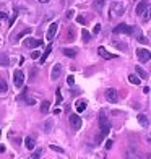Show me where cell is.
I'll list each match as a JSON object with an SVG mask.
<instances>
[{
	"label": "cell",
	"mask_w": 151,
	"mask_h": 159,
	"mask_svg": "<svg viewBox=\"0 0 151 159\" xmlns=\"http://www.w3.org/2000/svg\"><path fill=\"white\" fill-rule=\"evenodd\" d=\"M146 143H148V144H151V133H148V135H146Z\"/></svg>",
	"instance_id": "obj_43"
},
{
	"label": "cell",
	"mask_w": 151,
	"mask_h": 159,
	"mask_svg": "<svg viewBox=\"0 0 151 159\" xmlns=\"http://www.w3.org/2000/svg\"><path fill=\"white\" fill-rule=\"evenodd\" d=\"M49 111H50V102H49V101H44V102L41 104V112L42 114H47Z\"/></svg>",
	"instance_id": "obj_22"
},
{
	"label": "cell",
	"mask_w": 151,
	"mask_h": 159,
	"mask_svg": "<svg viewBox=\"0 0 151 159\" xmlns=\"http://www.w3.org/2000/svg\"><path fill=\"white\" fill-rule=\"evenodd\" d=\"M57 28H59V25H57V23H52V25L49 26L47 34H46V38H47V41H49V42L55 38V34H57Z\"/></svg>",
	"instance_id": "obj_11"
},
{
	"label": "cell",
	"mask_w": 151,
	"mask_h": 159,
	"mask_svg": "<svg viewBox=\"0 0 151 159\" xmlns=\"http://www.w3.org/2000/svg\"><path fill=\"white\" fill-rule=\"evenodd\" d=\"M0 65H2V67H8V65H10L8 57H7V55H0Z\"/></svg>",
	"instance_id": "obj_26"
},
{
	"label": "cell",
	"mask_w": 151,
	"mask_h": 159,
	"mask_svg": "<svg viewBox=\"0 0 151 159\" xmlns=\"http://www.w3.org/2000/svg\"><path fill=\"white\" fill-rule=\"evenodd\" d=\"M13 83H15L16 88H21L25 83V73L21 70H15V73H13Z\"/></svg>",
	"instance_id": "obj_5"
},
{
	"label": "cell",
	"mask_w": 151,
	"mask_h": 159,
	"mask_svg": "<svg viewBox=\"0 0 151 159\" xmlns=\"http://www.w3.org/2000/svg\"><path fill=\"white\" fill-rule=\"evenodd\" d=\"M73 13H75L73 10H68V11H67V20H70V18H73Z\"/></svg>",
	"instance_id": "obj_37"
},
{
	"label": "cell",
	"mask_w": 151,
	"mask_h": 159,
	"mask_svg": "<svg viewBox=\"0 0 151 159\" xmlns=\"http://www.w3.org/2000/svg\"><path fill=\"white\" fill-rule=\"evenodd\" d=\"M124 5H122L120 2H112L111 5V16H120V15H124Z\"/></svg>",
	"instance_id": "obj_3"
},
{
	"label": "cell",
	"mask_w": 151,
	"mask_h": 159,
	"mask_svg": "<svg viewBox=\"0 0 151 159\" xmlns=\"http://www.w3.org/2000/svg\"><path fill=\"white\" fill-rule=\"evenodd\" d=\"M26 102H28V106H34V104H36V101H34V99H28Z\"/></svg>",
	"instance_id": "obj_42"
},
{
	"label": "cell",
	"mask_w": 151,
	"mask_h": 159,
	"mask_svg": "<svg viewBox=\"0 0 151 159\" xmlns=\"http://www.w3.org/2000/svg\"><path fill=\"white\" fill-rule=\"evenodd\" d=\"M52 52V44H49L47 47H46V50H44V54H42V57H41V63H44L46 62V59L49 57V54Z\"/></svg>",
	"instance_id": "obj_20"
},
{
	"label": "cell",
	"mask_w": 151,
	"mask_h": 159,
	"mask_svg": "<svg viewBox=\"0 0 151 159\" xmlns=\"http://www.w3.org/2000/svg\"><path fill=\"white\" fill-rule=\"evenodd\" d=\"M67 83H68L70 86H73V84H75V76H73V75L67 76Z\"/></svg>",
	"instance_id": "obj_34"
},
{
	"label": "cell",
	"mask_w": 151,
	"mask_h": 159,
	"mask_svg": "<svg viewBox=\"0 0 151 159\" xmlns=\"http://www.w3.org/2000/svg\"><path fill=\"white\" fill-rule=\"evenodd\" d=\"M114 46H116L117 49H120V50H127L128 49L127 44H124V42H117V41H114Z\"/></svg>",
	"instance_id": "obj_30"
},
{
	"label": "cell",
	"mask_w": 151,
	"mask_h": 159,
	"mask_svg": "<svg viewBox=\"0 0 151 159\" xmlns=\"http://www.w3.org/2000/svg\"><path fill=\"white\" fill-rule=\"evenodd\" d=\"M39 55H41V54L38 52V50H36V52H33V54H31V57H33V59H34V60H36V59H38V57H39Z\"/></svg>",
	"instance_id": "obj_40"
},
{
	"label": "cell",
	"mask_w": 151,
	"mask_h": 159,
	"mask_svg": "<svg viewBox=\"0 0 151 159\" xmlns=\"http://www.w3.org/2000/svg\"><path fill=\"white\" fill-rule=\"evenodd\" d=\"M128 81H130L132 84H140L141 83V78L136 76V75H128Z\"/></svg>",
	"instance_id": "obj_21"
},
{
	"label": "cell",
	"mask_w": 151,
	"mask_h": 159,
	"mask_svg": "<svg viewBox=\"0 0 151 159\" xmlns=\"http://www.w3.org/2000/svg\"><path fill=\"white\" fill-rule=\"evenodd\" d=\"M106 2H107V0H94V8H96V10H101Z\"/></svg>",
	"instance_id": "obj_31"
},
{
	"label": "cell",
	"mask_w": 151,
	"mask_h": 159,
	"mask_svg": "<svg viewBox=\"0 0 151 159\" xmlns=\"http://www.w3.org/2000/svg\"><path fill=\"white\" fill-rule=\"evenodd\" d=\"M148 5H149V3L146 2V0H141V2H140L138 5H136V10H135V13H136L138 16H141V13L145 11V8H146Z\"/></svg>",
	"instance_id": "obj_14"
},
{
	"label": "cell",
	"mask_w": 151,
	"mask_h": 159,
	"mask_svg": "<svg viewBox=\"0 0 151 159\" xmlns=\"http://www.w3.org/2000/svg\"><path fill=\"white\" fill-rule=\"evenodd\" d=\"M141 21H145V23H146V21H149V18H151V5H148L146 7V8H145V11H143L141 13Z\"/></svg>",
	"instance_id": "obj_16"
},
{
	"label": "cell",
	"mask_w": 151,
	"mask_h": 159,
	"mask_svg": "<svg viewBox=\"0 0 151 159\" xmlns=\"http://www.w3.org/2000/svg\"><path fill=\"white\" fill-rule=\"evenodd\" d=\"M111 148H112V141L107 140V141H106V149H111Z\"/></svg>",
	"instance_id": "obj_39"
},
{
	"label": "cell",
	"mask_w": 151,
	"mask_h": 159,
	"mask_svg": "<svg viewBox=\"0 0 151 159\" xmlns=\"http://www.w3.org/2000/svg\"><path fill=\"white\" fill-rule=\"evenodd\" d=\"M50 149L55 151V153H59V154H63V148L60 146H55V144H50Z\"/></svg>",
	"instance_id": "obj_32"
},
{
	"label": "cell",
	"mask_w": 151,
	"mask_h": 159,
	"mask_svg": "<svg viewBox=\"0 0 151 159\" xmlns=\"http://www.w3.org/2000/svg\"><path fill=\"white\" fill-rule=\"evenodd\" d=\"M52 125H54V124H52V120H47V122H46V125H44L46 132H50V128H52Z\"/></svg>",
	"instance_id": "obj_35"
},
{
	"label": "cell",
	"mask_w": 151,
	"mask_h": 159,
	"mask_svg": "<svg viewBox=\"0 0 151 159\" xmlns=\"http://www.w3.org/2000/svg\"><path fill=\"white\" fill-rule=\"evenodd\" d=\"M36 76H38V68H36V67H33V68L30 70V78H28V80H30V81L33 83L34 80H36Z\"/></svg>",
	"instance_id": "obj_24"
},
{
	"label": "cell",
	"mask_w": 151,
	"mask_h": 159,
	"mask_svg": "<svg viewBox=\"0 0 151 159\" xmlns=\"http://www.w3.org/2000/svg\"><path fill=\"white\" fill-rule=\"evenodd\" d=\"M31 31H33V30H31V28H26V30H23V31H21V33H20L18 36H16V42H18V41H20L21 38H23V36H25V34H31Z\"/></svg>",
	"instance_id": "obj_28"
},
{
	"label": "cell",
	"mask_w": 151,
	"mask_h": 159,
	"mask_svg": "<svg viewBox=\"0 0 151 159\" xmlns=\"http://www.w3.org/2000/svg\"><path fill=\"white\" fill-rule=\"evenodd\" d=\"M39 3H47V2H50V0H38Z\"/></svg>",
	"instance_id": "obj_46"
},
{
	"label": "cell",
	"mask_w": 151,
	"mask_h": 159,
	"mask_svg": "<svg viewBox=\"0 0 151 159\" xmlns=\"http://www.w3.org/2000/svg\"><path fill=\"white\" fill-rule=\"evenodd\" d=\"M124 157L125 159H141V153L135 148H128V149H125Z\"/></svg>",
	"instance_id": "obj_6"
},
{
	"label": "cell",
	"mask_w": 151,
	"mask_h": 159,
	"mask_svg": "<svg viewBox=\"0 0 151 159\" xmlns=\"http://www.w3.org/2000/svg\"><path fill=\"white\" fill-rule=\"evenodd\" d=\"M5 151V146H0V153H3Z\"/></svg>",
	"instance_id": "obj_47"
},
{
	"label": "cell",
	"mask_w": 151,
	"mask_h": 159,
	"mask_svg": "<svg viewBox=\"0 0 151 159\" xmlns=\"http://www.w3.org/2000/svg\"><path fill=\"white\" fill-rule=\"evenodd\" d=\"M42 154H44V149H42V148H38V149H36L34 153H33L30 157H28V159H41V156H42Z\"/></svg>",
	"instance_id": "obj_19"
},
{
	"label": "cell",
	"mask_w": 151,
	"mask_h": 159,
	"mask_svg": "<svg viewBox=\"0 0 151 159\" xmlns=\"http://www.w3.org/2000/svg\"><path fill=\"white\" fill-rule=\"evenodd\" d=\"M138 42H141V44H146L148 39L145 38V36H138Z\"/></svg>",
	"instance_id": "obj_36"
},
{
	"label": "cell",
	"mask_w": 151,
	"mask_h": 159,
	"mask_svg": "<svg viewBox=\"0 0 151 159\" xmlns=\"http://www.w3.org/2000/svg\"><path fill=\"white\" fill-rule=\"evenodd\" d=\"M68 119H70V125H71L73 130H80L81 128V117H78L76 114H71Z\"/></svg>",
	"instance_id": "obj_9"
},
{
	"label": "cell",
	"mask_w": 151,
	"mask_h": 159,
	"mask_svg": "<svg viewBox=\"0 0 151 159\" xmlns=\"http://www.w3.org/2000/svg\"><path fill=\"white\" fill-rule=\"evenodd\" d=\"M75 36H76V31H75V28H73V26H70L68 30H67V34H65V38H63V41H67V42H71V41H75Z\"/></svg>",
	"instance_id": "obj_12"
},
{
	"label": "cell",
	"mask_w": 151,
	"mask_h": 159,
	"mask_svg": "<svg viewBox=\"0 0 151 159\" xmlns=\"http://www.w3.org/2000/svg\"><path fill=\"white\" fill-rule=\"evenodd\" d=\"M62 52H63V55H67V57H70V59H73V57H76L78 50H76V49H68V47H65Z\"/></svg>",
	"instance_id": "obj_17"
},
{
	"label": "cell",
	"mask_w": 151,
	"mask_h": 159,
	"mask_svg": "<svg viewBox=\"0 0 151 159\" xmlns=\"http://www.w3.org/2000/svg\"><path fill=\"white\" fill-rule=\"evenodd\" d=\"M99 31H101V25H96V26H94V30H93V33H94V34H98Z\"/></svg>",
	"instance_id": "obj_38"
},
{
	"label": "cell",
	"mask_w": 151,
	"mask_h": 159,
	"mask_svg": "<svg viewBox=\"0 0 151 159\" xmlns=\"http://www.w3.org/2000/svg\"><path fill=\"white\" fill-rule=\"evenodd\" d=\"M99 128H101V135L103 136H106L107 133L111 132V122H109V119H107V115H106L104 111L99 114Z\"/></svg>",
	"instance_id": "obj_1"
},
{
	"label": "cell",
	"mask_w": 151,
	"mask_h": 159,
	"mask_svg": "<svg viewBox=\"0 0 151 159\" xmlns=\"http://www.w3.org/2000/svg\"><path fill=\"white\" fill-rule=\"evenodd\" d=\"M3 18H7V13L5 11H0V20H3Z\"/></svg>",
	"instance_id": "obj_44"
},
{
	"label": "cell",
	"mask_w": 151,
	"mask_h": 159,
	"mask_svg": "<svg viewBox=\"0 0 151 159\" xmlns=\"http://www.w3.org/2000/svg\"><path fill=\"white\" fill-rule=\"evenodd\" d=\"M86 104H88L86 101H78L76 102V112H83L86 109Z\"/></svg>",
	"instance_id": "obj_23"
},
{
	"label": "cell",
	"mask_w": 151,
	"mask_h": 159,
	"mask_svg": "<svg viewBox=\"0 0 151 159\" xmlns=\"http://www.w3.org/2000/svg\"><path fill=\"white\" fill-rule=\"evenodd\" d=\"M8 91V86H7V81L3 78H0V93H7Z\"/></svg>",
	"instance_id": "obj_27"
},
{
	"label": "cell",
	"mask_w": 151,
	"mask_h": 159,
	"mask_svg": "<svg viewBox=\"0 0 151 159\" xmlns=\"http://www.w3.org/2000/svg\"><path fill=\"white\" fill-rule=\"evenodd\" d=\"M25 144H26L28 149H34L36 141H34V138H31V136H26V138H25Z\"/></svg>",
	"instance_id": "obj_18"
},
{
	"label": "cell",
	"mask_w": 151,
	"mask_h": 159,
	"mask_svg": "<svg viewBox=\"0 0 151 159\" xmlns=\"http://www.w3.org/2000/svg\"><path fill=\"white\" fill-rule=\"evenodd\" d=\"M60 73H62V65L60 63H55L54 67H52V70H50V80H59V76H60Z\"/></svg>",
	"instance_id": "obj_10"
},
{
	"label": "cell",
	"mask_w": 151,
	"mask_h": 159,
	"mask_svg": "<svg viewBox=\"0 0 151 159\" xmlns=\"http://www.w3.org/2000/svg\"><path fill=\"white\" fill-rule=\"evenodd\" d=\"M135 70H136V73H138V76H140L141 80H143V78H148V75H146V71L143 70L141 67H138V65H136V68H135Z\"/></svg>",
	"instance_id": "obj_25"
},
{
	"label": "cell",
	"mask_w": 151,
	"mask_h": 159,
	"mask_svg": "<svg viewBox=\"0 0 151 159\" xmlns=\"http://www.w3.org/2000/svg\"><path fill=\"white\" fill-rule=\"evenodd\" d=\"M133 31H135V28L130 26V25H125V23H122V25L116 26V28L112 30L114 34H132Z\"/></svg>",
	"instance_id": "obj_2"
},
{
	"label": "cell",
	"mask_w": 151,
	"mask_h": 159,
	"mask_svg": "<svg viewBox=\"0 0 151 159\" xmlns=\"http://www.w3.org/2000/svg\"><path fill=\"white\" fill-rule=\"evenodd\" d=\"M143 93H145V94H148V93H149V88H148V86H146V88H143Z\"/></svg>",
	"instance_id": "obj_45"
},
{
	"label": "cell",
	"mask_w": 151,
	"mask_h": 159,
	"mask_svg": "<svg viewBox=\"0 0 151 159\" xmlns=\"http://www.w3.org/2000/svg\"><path fill=\"white\" fill-rule=\"evenodd\" d=\"M41 46H42L41 39H34V38L25 39V47H28V49H36V47H41Z\"/></svg>",
	"instance_id": "obj_8"
},
{
	"label": "cell",
	"mask_w": 151,
	"mask_h": 159,
	"mask_svg": "<svg viewBox=\"0 0 151 159\" xmlns=\"http://www.w3.org/2000/svg\"><path fill=\"white\" fill-rule=\"evenodd\" d=\"M55 104H62V94H60V89H57V93H55Z\"/></svg>",
	"instance_id": "obj_33"
},
{
	"label": "cell",
	"mask_w": 151,
	"mask_h": 159,
	"mask_svg": "<svg viewBox=\"0 0 151 159\" xmlns=\"http://www.w3.org/2000/svg\"><path fill=\"white\" fill-rule=\"evenodd\" d=\"M98 52H99V55L103 57V59H106V60H111V59H116V57H117L116 54H109L104 47H99V49H98Z\"/></svg>",
	"instance_id": "obj_13"
},
{
	"label": "cell",
	"mask_w": 151,
	"mask_h": 159,
	"mask_svg": "<svg viewBox=\"0 0 151 159\" xmlns=\"http://www.w3.org/2000/svg\"><path fill=\"white\" fill-rule=\"evenodd\" d=\"M76 21H78V23H81V25H85V23H86L83 16H78V18H76Z\"/></svg>",
	"instance_id": "obj_41"
},
{
	"label": "cell",
	"mask_w": 151,
	"mask_h": 159,
	"mask_svg": "<svg viewBox=\"0 0 151 159\" xmlns=\"http://www.w3.org/2000/svg\"><path fill=\"white\" fill-rule=\"evenodd\" d=\"M138 124H140L143 128H148L149 122H148V117H146L145 114H138Z\"/></svg>",
	"instance_id": "obj_15"
},
{
	"label": "cell",
	"mask_w": 151,
	"mask_h": 159,
	"mask_svg": "<svg viewBox=\"0 0 151 159\" xmlns=\"http://www.w3.org/2000/svg\"><path fill=\"white\" fill-rule=\"evenodd\" d=\"M106 99L109 101V102H112V104H116L117 101H119V93L114 89V88H109L106 91Z\"/></svg>",
	"instance_id": "obj_7"
},
{
	"label": "cell",
	"mask_w": 151,
	"mask_h": 159,
	"mask_svg": "<svg viewBox=\"0 0 151 159\" xmlns=\"http://www.w3.org/2000/svg\"><path fill=\"white\" fill-rule=\"evenodd\" d=\"M81 38H83L85 42H89V41H91V34L86 31V30H83V31H81Z\"/></svg>",
	"instance_id": "obj_29"
},
{
	"label": "cell",
	"mask_w": 151,
	"mask_h": 159,
	"mask_svg": "<svg viewBox=\"0 0 151 159\" xmlns=\"http://www.w3.org/2000/svg\"><path fill=\"white\" fill-rule=\"evenodd\" d=\"M136 57H138V60L141 63H146V62L151 60V52L148 49H138L136 50Z\"/></svg>",
	"instance_id": "obj_4"
}]
</instances>
